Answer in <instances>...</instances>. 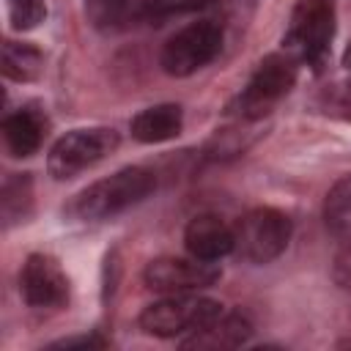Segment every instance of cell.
Listing matches in <instances>:
<instances>
[{
  "mask_svg": "<svg viewBox=\"0 0 351 351\" xmlns=\"http://www.w3.org/2000/svg\"><path fill=\"white\" fill-rule=\"evenodd\" d=\"M156 189V178L145 167H123L101 181H93L85 186L77 197L71 211L85 222H101L110 219L137 203H143Z\"/></svg>",
  "mask_w": 351,
  "mask_h": 351,
  "instance_id": "cell-1",
  "label": "cell"
},
{
  "mask_svg": "<svg viewBox=\"0 0 351 351\" xmlns=\"http://www.w3.org/2000/svg\"><path fill=\"white\" fill-rule=\"evenodd\" d=\"M219 315H222L219 302L189 293H170L167 299L154 302L140 313V329L154 337H178L208 326Z\"/></svg>",
  "mask_w": 351,
  "mask_h": 351,
  "instance_id": "cell-2",
  "label": "cell"
},
{
  "mask_svg": "<svg viewBox=\"0 0 351 351\" xmlns=\"http://www.w3.org/2000/svg\"><path fill=\"white\" fill-rule=\"evenodd\" d=\"M118 148V132L110 126L93 129H71L55 140L47 156V170L55 181H66L80 176L82 170L101 162L107 154Z\"/></svg>",
  "mask_w": 351,
  "mask_h": 351,
  "instance_id": "cell-3",
  "label": "cell"
},
{
  "mask_svg": "<svg viewBox=\"0 0 351 351\" xmlns=\"http://www.w3.org/2000/svg\"><path fill=\"white\" fill-rule=\"evenodd\" d=\"M222 49V27L211 19L192 22L173 33L159 55V66L170 77H189L208 66Z\"/></svg>",
  "mask_w": 351,
  "mask_h": 351,
  "instance_id": "cell-4",
  "label": "cell"
},
{
  "mask_svg": "<svg viewBox=\"0 0 351 351\" xmlns=\"http://www.w3.org/2000/svg\"><path fill=\"white\" fill-rule=\"evenodd\" d=\"M335 36L332 0H299L285 33V49L293 60L321 63Z\"/></svg>",
  "mask_w": 351,
  "mask_h": 351,
  "instance_id": "cell-5",
  "label": "cell"
},
{
  "mask_svg": "<svg viewBox=\"0 0 351 351\" xmlns=\"http://www.w3.org/2000/svg\"><path fill=\"white\" fill-rule=\"evenodd\" d=\"M291 230L293 228L288 214L269 206L252 208L233 228L236 250L252 263H271L285 252L291 241Z\"/></svg>",
  "mask_w": 351,
  "mask_h": 351,
  "instance_id": "cell-6",
  "label": "cell"
},
{
  "mask_svg": "<svg viewBox=\"0 0 351 351\" xmlns=\"http://www.w3.org/2000/svg\"><path fill=\"white\" fill-rule=\"evenodd\" d=\"M296 82V66L291 55H269L258 63L244 90L230 104V112L241 118H263Z\"/></svg>",
  "mask_w": 351,
  "mask_h": 351,
  "instance_id": "cell-7",
  "label": "cell"
},
{
  "mask_svg": "<svg viewBox=\"0 0 351 351\" xmlns=\"http://www.w3.org/2000/svg\"><path fill=\"white\" fill-rule=\"evenodd\" d=\"M219 266L214 261H200V258H154L143 269V282L151 291L159 293H189L200 288H211L219 280Z\"/></svg>",
  "mask_w": 351,
  "mask_h": 351,
  "instance_id": "cell-8",
  "label": "cell"
},
{
  "mask_svg": "<svg viewBox=\"0 0 351 351\" xmlns=\"http://www.w3.org/2000/svg\"><path fill=\"white\" fill-rule=\"evenodd\" d=\"M19 293L30 307H60L69 299V280L55 258L33 252L22 263Z\"/></svg>",
  "mask_w": 351,
  "mask_h": 351,
  "instance_id": "cell-9",
  "label": "cell"
},
{
  "mask_svg": "<svg viewBox=\"0 0 351 351\" xmlns=\"http://www.w3.org/2000/svg\"><path fill=\"white\" fill-rule=\"evenodd\" d=\"M184 244H186V252L200 261H219L236 250V236L222 217L197 214L189 219L184 230Z\"/></svg>",
  "mask_w": 351,
  "mask_h": 351,
  "instance_id": "cell-10",
  "label": "cell"
},
{
  "mask_svg": "<svg viewBox=\"0 0 351 351\" xmlns=\"http://www.w3.org/2000/svg\"><path fill=\"white\" fill-rule=\"evenodd\" d=\"M184 126V112L178 104H156L148 110H140L129 121V132L137 143H165L178 137Z\"/></svg>",
  "mask_w": 351,
  "mask_h": 351,
  "instance_id": "cell-11",
  "label": "cell"
},
{
  "mask_svg": "<svg viewBox=\"0 0 351 351\" xmlns=\"http://www.w3.org/2000/svg\"><path fill=\"white\" fill-rule=\"evenodd\" d=\"M252 326L247 324V318H241L239 313H230V315H219L214 318L208 326L192 332V337L181 340L184 348H236L241 343H247Z\"/></svg>",
  "mask_w": 351,
  "mask_h": 351,
  "instance_id": "cell-12",
  "label": "cell"
},
{
  "mask_svg": "<svg viewBox=\"0 0 351 351\" xmlns=\"http://www.w3.org/2000/svg\"><path fill=\"white\" fill-rule=\"evenodd\" d=\"M3 140L14 156H33L41 145V123L33 112L19 110L3 118Z\"/></svg>",
  "mask_w": 351,
  "mask_h": 351,
  "instance_id": "cell-13",
  "label": "cell"
},
{
  "mask_svg": "<svg viewBox=\"0 0 351 351\" xmlns=\"http://www.w3.org/2000/svg\"><path fill=\"white\" fill-rule=\"evenodd\" d=\"M324 219H326V228L351 241V176H343L329 192H326V200H324Z\"/></svg>",
  "mask_w": 351,
  "mask_h": 351,
  "instance_id": "cell-14",
  "label": "cell"
},
{
  "mask_svg": "<svg viewBox=\"0 0 351 351\" xmlns=\"http://www.w3.org/2000/svg\"><path fill=\"white\" fill-rule=\"evenodd\" d=\"M44 58L36 47L19 44V41H5L3 44V74L16 82H30L41 74Z\"/></svg>",
  "mask_w": 351,
  "mask_h": 351,
  "instance_id": "cell-15",
  "label": "cell"
},
{
  "mask_svg": "<svg viewBox=\"0 0 351 351\" xmlns=\"http://www.w3.org/2000/svg\"><path fill=\"white\" fill-rule=\"evenodd\" d=\"M0 208H3L5 225L19 222L22 217H27V208H30V178L27 176H16L14 173V176L5 178Z\"/></svg>",
  "mask_w": 351,
  "mask_h": 351,
  "instance_id": "cell-16",
  "label": "cell"
},
{
  "mask_svg": "<svg viewBox=\"0 0 351 351\" xmlns=\"http://www.w3.org/2000/svg\"><path fill=\"white\" fill-rule=\"evenodd\" d=\"M5 5H8L11 25H14L16 30H30V27H36V25L44 19V14H47L44 0H5Z\"/></svg>",
  "mask_w": 351,
  "mask_h": 351,
  "instance_id": "cell-17",
  "label": "cell"
},
{
  "mask_svg": "<svg viewBox=\"0 0 351 351\" xmlns=\"http://www.w3.org/2000/svg\"><path fill=\"white\" fill-rule=\"evenodd\" d=\"M211 0H154L156 11L162 14H184V11H195V8H203L208 5Z\"/></svg>",
  "mask_w": 351,
  "mask_h": 351,
  "instance_id": "cell-18",
  "label": "cell"
},
{
  "mask_svg": "<svg viewBox=\"0 0 351 351\" xmlns=\"http://www.w3.org/2000/svg\"><path fill=\"white\" fill-rule=\"evenodd\" d=\"M104 340L96 337V335H82V337H66V340H58L52 343L49 348H101Z\"/></svg>",
  "mask_w": 351,
  "mask_h": 351,
  "instance_id": "cell-19",
  "label": "cell"
},
{
  "mask_svg": "<svg viewBox=\"0 0 351 351\" xmlns=\"http://www.w3.org/2000/svg\"><path fill=\"white\" fill-rule=\"evenodd\" d=\"M348 63H351V52H348Z\"/></svg>",
  "mask_w": 351,
  "mask_h": 351,
  "instance_id": "cell-20",
  "label": "cell"
},
{
  "mask_svg": "<svg viewBox=\"0 0 351 351\" xmlns=\"http://www.w3.org/2000/svg\"><path fill=\"white\" fill-rule=\"evenodd\" d=\"M348 346H351V343H348Z\"/></svg>",
  "mask_w": 351,
  "mask_h": 351,
  "instance_id": "cell-21",
  "label": "cell"
}]
</instances>
